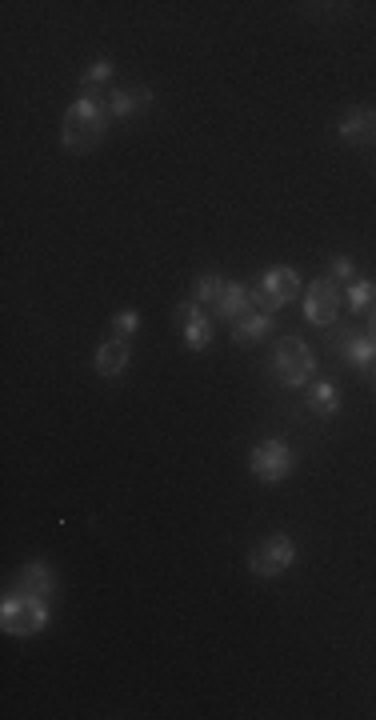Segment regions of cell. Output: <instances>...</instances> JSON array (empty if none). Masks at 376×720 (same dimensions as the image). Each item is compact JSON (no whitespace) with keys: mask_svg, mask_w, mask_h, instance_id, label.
I'll list each match as a JSON object with an SVG mask.
<instances>
[{"mask_svg":"<svg viewBox=\"0 0 376 720\" xmlns=\"http://www.w3.org/2000/svg\"><path fill=\"white\" fill-rule=\"evenodd\" d=\"M128 360H132V348H128V340H124V336H112V340H104V344L96 348V360H92V368H96L100 376H120V372L128 368Z\"/></svg>","mask_w":376,"mask_h":720,"instance_id":"7c38bea8","label":"cell"},{"mask_svg":"<svg viewBox=\"0 0 376 720\" xmlns=\"http://www.w3.org/2000/svg\"><path fill=\"white\" fill-rule=\"evenodd\" d=\"M344 296H348V308H352V312H364V308L372 304V296H376V280H352Z\"/></svg>","mask_w":376,"mask_h":720,"instance_id":"d6986e66","label":"cell"},{"mask_svg":"<svg viewBox=\"0 0 376 720\" xmlns=\"http://www.w3.org/2000/svg\"><path fill=\"white\" fill-rule=\"evenodd\" d=\"M272 376L284 388H304L316 376V356L300 336H280V344L272 348Z\"/></svg>","mask_w":376,"mask_h":720,"instance_id":"7a4b0ae2","label":"cell"},{"mask_svg":"<svg viewBox=\"0 0 376 720\" xmlns=\"http://www.w3.org/2000/svg\"><path fill=\"white\" fill-rule=\"evenodd\" d=\"M212 308H216V316H220V320H240V316L252 308V292H248V284L228 280V284H224V292H220V300H216Z\"/></svg>","mask_w":376,"mask_h":720,"instance_id":"9a60e30c","label":"cell"},{"mask_svg":"<svg viewBox=\"0 0 376 720\" xmlns=\"http://www.w3.org/2000/svg\"><path fill=\"white\" fill-rule=\"evenodd\" d=\"M12 584H16V592H32V596H52L56 592V572L44 564V560H28L16 576H12Z\"/></svg>","mask_w":376,"mask_h":720,"instance_id":"9c48e42d","label":"cell"},{"mask_svg":"<svg viewBox=\"0 0 376 720\" xmlns=\"http://www.w3.org/2000/svg\"><path fill=\"white\" fill-rule=\"evenodd\" d=\"M176 328H180L188 352H204V348L212 344V316H208L204 304H196V300H184V304L176 308Z\"/></svg>","mask_w":376,"mask_h":720,"instance_id":"ba28073f","label":"cell"},{"mask_svg":"<svg viewBox=\"0 0 376 720\" xmlns=\"http://www.w3.org/2000/svg\"><path fill=\"white\" fill-rule=\"evenodd\" d=\"M152 100H156V96H152V88H148V84H128V88H116V92L108 96V108H112V116H116V120H128V116L144 112Z\"/></svg>","mask_w":376,"mask_h":720,"instance_id":"8fae6325","label":"cell"},{"mask_svg":"<svg viewBox=\"0 0 376 720\" xmlns=\"http://www.w3.org/2000/svg\"><path fill=\"white\" fill-rule=\"evenodd\" d=\"M112 328H116V336H124V340H128V336L140 328V312H132V308L116 312V316H112Z\"/></svg>","mask_w":376,"mask_h":720,"instance_id":"ffe728a7","label":"cell"},{"mask_svg":"<svg viewBox=\"0 0 376 720\" xmlns=\"http://www.w3.org/2000/svg\"><path fill=\"white\" fill-rule=\"evenodd\" d=\"M372 392H376V368H372Z\"/></svg>","mask_w":376,"mask_h":720,"instance_id":"603a6c76","label":"cell"},{"mask_svg":"<svg viewBox=\"0 0 376 720\" xmlns=\"http://www.w3.org/2000/svg\"><path fill=\"white\" fill-rule=\"evenodd\" d=\"M352 272H356L352 256H332V260H328V276H332V280H352Z\"/></svg>","mask_w":376,"mask_h":720,"instance_id":"44dd1931","label":"cell"},{"mask_svg":"<svg viewBox=\"0 0 376 720\" xmlns=\"http://www.w3.org/2000/svg\"><path fill=\"white\" fill-rule=\"evenodd\" d=\"M344 144H376V108H352L340 124H336Z\"/></svg>","mask_w":376,"mask_h":720,"instance_id":"30bf717a","label":"cell"},{"mask_svg":"<svg viewBox=\"0 0 376 720\" xmlns=\"http://www.w3.org/2000/svg\"><path fill=\"white\" fill-rule=\"evenodd\" d=\"M368 328H372V332H368V336H376V312H372V320H368Z\"/></svg>","mask_w":376,"mask_h":720,"instance_id":"7402d4cb","label":"cell"},{"mask_svg":"<svg viewBox=\"0 0 376 720\" xmlns=\"http://www.w3.org/2000/svg\"><path fill=\"white\" fill-rule=\"evenodd\" d=\"M224 284H228V280H220L216 272H204V276H196V284H192V300H196V304H216L220 292H224Z\"/></svg>","mask_w":376,"mask_h":720,"instance_id":"ac0fdd59","label":"cell"},{"mask_svg":"<svg viewBox=\"0 0 376 720\" xmlns=\"http://www.w3.org/2000/svg\"><path fill=\"white\" fill-rule=\"evenodd\" d=\"M308 408H312L320 420H332V416L340 412V392H336V384H332V380H316L312 392H308Z\"/></svg>","mask_w":376,"mask_h":720,"instance_id":"2e32d148","label":"cell"},{"mask_svg":"<svg viewBox=\"0 0 376 720\" xmlns=\"http://www.w3.org/2000/svg\"><path fill=\"white\" fill-rule=\"evenodd\" d=\"M292 564H296V544H292V536H284V532L264 536V540L248 552V568H252V576H260V580H276V576H284Z\"/></svg>","mask_w":376,"mask_h":720,"instance_id":"8992f818","label":"cell"},{"mask_svg":"<svg viewBox=\"0 0 376 720\" xmlns=\"http://www.w3.org/2000/svg\"><path fill=\"white\" fill-rule=\"evenodd\" d=\"M48 624V600L32 596V592H8L0 604V628L8 636H36Z\"/></svg>","mask_w":376,"mask_h":720,"instance_id":"3957f363","label":"cell"},{"mask_svg":"<svg viewBox=\"0 0 376 720\" xmlns=\"http://www.w3.org/2000/svg\"><path fill=\"white\" fill-rule=\"evenodd\" d=\"M336 348L344 352V360L356 372L372 368V360H376V336H368V332H344V340H336Z\"/></svg>","mask_w":376,"mask_h":720,"instance_id":"5bb4252c","label":"cell"},{"mask_svg":"<svg viewBox=\"0 0 376 720\" xmlns=\"http://www.w3.org/2000/svg\"><path fill=\"white\" fill-rule=\"evenodd\" d=\"M248 292H252V308L272 316L276 308H284L288 300L300 296V276H296L288 264H272V268H264V272L256 276V284H252Z\"/></svg>","mask_w":376,"mask_h":720,"instance_id":"277c9868","label":"cell"},{"mask_svg":"<svg viewBox=\"0 0 376 720\" xmlns=\"http://www.w3.org/2000/svg\"><path fill=\"white\" fill-rule=\"evenodd\" d=\"M340 280L332 276H316L308 288H304V320L316 324V328H328L336 324V312H340Z\"/></svg>","mask_w":376,"mask_h":720,"instance_id":"52a82bcc","label":"cell"},{"mask_svg":"<svg viewBox=\"0 0 376 720\" xmlns=\"http://www.w3.org/2000/svg\"><path fill=\"white\" fill-rule=\"evenodd\" d=\"M268 332H272V316H268V312H256V308H248L240 320H232V344H240V348H248V344H260Z\"/></svg>","mask_w":376,"mask_h":720,"instance_id":"4fadbf2b","label":"cell"},{"mask_svg":"<svg viewBox=\"0 0 376 720\" xmlns=\"http://www.w3.org/2000/svg\"><path fill=\"white\" fill-rule=\"evenodd\" d=\"M108 120H112V108L108 100H100L96 92H80L68 112H64V124H60V144L68 152H92L104 132H108Z\"/></svg>","mask_w":376,"mask_h":720,"instance_id":"6da1fadb","label":"cell"},{"mask_svg":"<svg viewBox=\"0 0 376 720\" xmlns=\"http://www.w3.org/2000/svg\"><path fill=\"white\" fill-rule=\"evenodd\" d=\"M112 72H116V64H112L108 56L92 60V64H88V68L80 72V92H96V88H100V84H104V80H108Z\"/></svg>","mask_w":376,"mask_h":720,"instance_id":"e0dca14e","label":"cell"},{"mask_svg":"<svg viewBox=\"0 0 376 720\" xmlns=\"http://www.w3.org/2000/svg\"><path fill=\"white\" fill-rule=\"evenodd\" d=\"M248 468H252V476H256L260 484H280V480H288V476H292L296 456H292L288 440L268 436V440H260V444L248 452Z\"/></svg>","mask_w":376,"mask_h":720,"instance_id":"5b68a950","label":"cell"}]
</instances>
